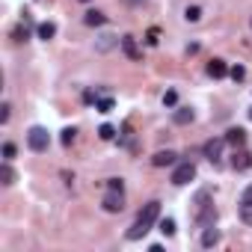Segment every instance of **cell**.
<instances>
[{
	"instance_id": "d4e9b609",
	"label": "cell",
	"mask_w": 252,
	"mask_h": 252,
	"mask_svg": "<svg viewBox=\"0 0 252 252\" xmlns=\"http://www.w3.org/2000/svg\"><path fill=\"white\" fill-rule=\"evenodd\" d=\"M163 104H166V107H175V104H178V92H175V89H169V92L163 95Z\"/></svg>"
},
{
	"instance_id": "e0dca14e",
	"label": "cell",
	"mask_w": 252,
	"mask_h": 252,
	"mask_svg": "<svg viewBox=\"0 0 252 252\" xmlns=\"http://www.w3.org/2000/svg\"><path fill=\"white\" fill-rule=\"evenodd\" d=\"M113 45H122V39H116V36H101V39H98V51H101V54L110 51Z\"/></svg>"
},
{
	"instance_id": "ba28073f",
	"label": "cell",
	"mask_w": 252,
	"mask_h": 252,
	"mask_svg": "<svg viewBox=\"0 0 252 252\" xmlns=\"http://www.w3.org/2000/svg\"><path fill=\"white\" fill-rule=\"evenodd\" d=\"M193 119H196L193 107H175V113H172V122H175V125H190Z\"/></svg>"
},
{
	"instance_id": "52a82bcc",
	"label": "cell",
	"mask_w": 252,
	"mask_h": 252,
	"mask_svg": "<svg viewBox=\"0 0 252 252\" xmlns=\"http://www.w3.org/2000/svg\"><path fill=\"white\" fill-rule=\"evenodd\" d=\"M208 74H211L214 80L225 77V74H228V63H225V60H211V63H208Z\"/></svg>"
},
{
	"instance_id": "f1b7e54d",
	"label": "cell",
	"mask_w": 252,
	"mask_h": 252,
	"mask_svg": "<svg viewBox=\"0 0 252 252\" xmlns=\"http://www.w3.org/2000/svg\"><path fill=\"white\" fill-rule=\"evenodd\" d=\"M9 116H12V107H9V104H3V107H0V122L6 125V122H9Z\"/></svg>"
},
{
	"instance_id": "8fae6325",
	"label": "cell",
	"mask_w": 252,
	"mask_h": 252,
	"mask_svg": "<svg viewBox=\"0 0 252 252\" xmlns=\"http://www.w3.org/2000/svg\"><path fill=\"white\" fill-rule=\"evenodd\" d=\"M217 243H220V231H217L214 225H205V231H202V246L211 249V246H217Z\"/></svg>"
},
{
	"instance_id": "ac0fdd59",
	"label": "cell",
	"mask_w": 252,
	"mask_h": 252,
	"mask_svg": "<svg viewBox=\"0 0 252 252\" xmlns=\"http://www.w3.org/2000/svg\"><path fill=\"white\" fill-rule=\"evenodd\" d=\"M113 107H116L113 98H98V101H95V110H98V113H113Z\"/></svg>"
},
{
	"instance_id": "4fadbf2b",
	"label": "cell",
	"mask_w": 252,
	"mask_h": 252,
	"mask_svg": "<svg viewBox=\"0 0 252 252\" xmlns=\"http://www.w3.org/2000/svg\"><path fill=\"white\" fill-rule=\"evenodd\" d=\"M175 158H178V155L166 149V152H158V155L152 158V163H155V166H172V163H175Z\"/></svg>"
},
{
	"instance_id": "484cf974",
	"label": "cell",
	"mask_w": 252,
	"mask_h": 252,
	"mask_svg": "<svg viewBox=\"0 0 252 252\" xmlns=\"http://www.w3.org/2000/svg\"><path fill=\"white\" fill-rule=\"evenodd\" d=\"M107 190H122L125 193V181L122 178H107Z\"/></svg>"
},
{
	"instance_id": "7c38bea8",
	"label": "cell",
	"mask_w": 252,
	"mask_h": 252,
	"mask_svg": "<svg viewBox=\"0 0 252 252\" xmlns=\"http://www.w3.org/2000/svg\"><path fill=\"white\" fill-rule=\"evenodd\" d=\"M83 21H86V27H101V24H107V15L98 12V9H89V12L83 15Z\"/></svg>"
},
{
	"instance_id": "7a4b0ae2",
	"label": "cell",
	"mask_w": 252,
	"mask_h": 252,
	"mask_svg": "<svg viewBox=\"0 0 252 252\" xmlns=\"http://www.w3.org/2000/svg\"><path fill=\"white\" fill-rule=\"evenodd\" d=\"M27 146H30L33 152H48V146H51L48 128H42V125H33V128L27 131Z\"/></svg>"
},
{
	"instance_id": "d6a6232c",
	"label": "cell",
	"mask_w": 252,
	"mask_h": 252,
	"mask_svg": "<svg viewBox=\"0 0 252 252\" xmlns=\"http://www.w3.org/2000/svg\"><path fill=\"white\" fill-rule=\"evenodd\" d=\"M249 119H252V110H249Z\"/></svg>"
},
{
	"instance_id": "f546056e",
	"label": "cell",
	"mask_w": 252,
	"mask_h": 252,
	"mask_svg": "<svg viewBox=\"0 0 252 252\" xmlns=\"http://www.w3.org/2000/svg\"><path fill=\"white\" fill-rule=\"evenodd\" d=\"M27 36H30L27 27H18V30H15V42H27Z\"/></svg>"
},
{
	"instance_id": "2e32d148",
	"label": "cell",
	"mask_w": 252,
	"mask_h": 252,
	"mask_svg": "<svg viewBox=\"0 0 252 252\" xmlns=\"http://www.w3.org/2000/svg\"><path fill=\"white\" fill-rule=\"evenodd\" d=\"M199 18H202V6H187V9H184V21H187V24H196Z\"/></svg>"
},
{
	"instance_id": "ffe728a7",
	"label": "cell",
	"mask_w": 252,
	"mask_h": 252,
	"mask_svg": "<svg viewBox=\"0 0 252 252\" xmlns=\"http://www.w3.org/2000/svg\"><path fill=\"white\" fill-rule=\"evenodd\" d=\"M158 228H160L166 237H172V234H175V220H169V217H166V220H160V225H158Z\"/></svg>"
},
{
	"instance_id": "9c48e42d",
	"label": "cell",
	"mask_w": 252,
	"mask_h": 252,
	"mask_svg": "<svg viewBox=\"0 0 252 252\" xmlns=\"http://www.w3.org/2000/svg\"><path fill=\"white\" fill-rule=\"evenodd\" d=\"M231 166H234L237 172L249 169V166H252V155H249V152H243V149H240V152H234V158H231Z\"/></svg>"
},
{
	"instance_id": "5bb4252c",
	"label": "cell",
	"mask_w": 252,
	"mask_h": 252,
	"mask_svg": "<svg viewBox=\"0 0 252 252\" xmlns=\"http://www.w3.org/2000/svg\"><path fill=\"white\" fill-rule=\"evenodd\" d=\"M36 33H39V39H45V42H48V39H54V36H57V24H51V21H42V24L36 27Z\"/></svg>"
},
{
	"instance_id": "4dcf8cb0",
	"label": "cell",
	"mask_w": 252,
	"mask_h": 252,
	"mask_svg": "<svg viewBox=\"0 0 252 252\" xmlns=\"http://www.w3.org/2000/svg\"><path fill=\"white\" fill-rule=\"evenodd\" d=\"M125 6H143V0H122Z\"/></svg>"
},
{
	"instance_id": "30bf717a",
	"label": "cell",
	"mask_w": 252,
	"mask_h": 252,
	"mask_svg": "<svg viewBox=\"0 0 252 252\" xmlns=\"http://www.w3.org/2000/svg\"><path fill=\"white\" fill-rule=\"evenodd\" d=\"M225 143L234 146V149H240V146L246 143V131H243V128H231V131L225 134Z\"/></svg>"
},
{
	"instance_id": "603a6c76",
	"label": "cell",
	"mask_w": 252,
	"mask_h": 252,
	"mask_svg": "<svg viewBox=\"0 0 252 252\" xmlns=\"http://www.w3.org/2000/svg\"><path fill=\"white\" fill-rule=\"evenodd\" d=\"M240 220L246 225H252V205H240Z\"/></svg>"
},
{
	"instance_id": "5b68a950",
	"label": "cell",
	"mask_w": 252,
	"mask_h": 252,
	"mask_svg": "<svg viewBox=\"0 0 252 252\" xmlns=\"http://www.w3.org/2000/svg\"><path fill=\"white\" fill-rule=\"evenodd\" d=\"M122 51H125V57L134 60V63H140V60H143V51H140V45H137V39H134V36H122Z\"/></svg>"
},
{
	"instance_id": "3957f363",
	"label": "cell",
	"mask_w": 252,
	"mask_h": 252,
	"mask_svg": "<svg viewBox=\"0 0 252 252\" xmlns=\"http://www.w3.org/2000/svg\"><path fill=\"white\" fill-rule=\"evenodd\" d=\"M193 178H196V163H190V160L187 163H178L172 169V184H178V187L181 184H190Z\"/></svg>"
},
{
	"instance_id": "277c9868",
	"label": "cell",
	"mask_w": 252,
	"mask_h": 252,
	"mask_svg": "<svg viewBox=\"0 0 252 252\" xmlns=\"http://www.w3.org/2000/svg\"><path fill=\"white\" fill-rule=\"evenodd\" d=\"M101 205H104V211H110V214H119V211L125 208V193H122V190H110V193L101 199Z\"/></svg>"
},
{
	"instance_id": "cb8c5ba5",
	"label": "cell",
	"mask_w": 252,
	"mask_h": 252,
	"mask_svg": "<svg viewBox=\"0 0 252 252\" xmlns=\"http://www.w3.org/2000/svg\"><path fill=\"white\" fill-rule=\"evenodd\" d=\"M146 42H149V45H158V42H160V30H158V27H152V30L146 33Z\"/></svg>"
},
{
	"instance_id": "7402d4cb",
	"label": "cell",
	"mask_w": 252,
	"mask_h": 252,
	"mask_svg": "<svg viewBox=\"0 0 252 252\" xmlns=\"http://www.w3.org/2000/svg\"><path fill=\"white\" fill-rule=\"evenodd\" d=\"M74 137H77V131H74V128H65L60 140H63V146H71V143H74Z\"/></svg>"
},
{
	"instance_id": "44dd1931",
	"label": "cell",
	"mask_w": 252,
	"mask_h": 252,
	"mask_svg": "<svg viewBox=\"0 0 252 252\" xmlns=\"http://www.w3.org/2000/svg\"><path fill=\"white\" fill-rule=\"evenodd\" d=\"M98 137H101V140H113V137H116V128H113V125H101V128H98Z\"/></svg>"
},
{
	"instance_id": "1f68e13d",
	"label": "cell",
	"mask_w": 252,
	"mask_h": 252,
	"mask_svg": "<svg viewBox=\"0 0 252 252\" xmlns=\"http://www.w3.org/2000/svg\"><path fill=\"white\" fill-rule=\"evenodd\" d=\"M80 3H89V0H80Z\"/></svg>"
},
{
	"instance_id": "83f0119b",
	"label": "cell",
	"mask_w": 252,
	"mask_h": 252,
	"mask_svg": "<svg viewBox=\"0 0 252 252\" xmlns=\"http://www.w3.org/2000/svg\"><path fill=\"white\" fill-rule=\"evenodd\" d=\"M240 205H252V184L240 193Z\"/></svg>"
},
{
	"instance_id": "6da1fadb",
	"label": "cell",
	"mask_w": 252,
	"mask_h": 252,
	"mask_svg": "<svg viewBox=\"0 0 252 252\" xmlns=\"http://www.w3.org/2000/svg\"><path fill=\"white\" fill-rule=\"evenodd\" d=\"M158 214H160V202H149V205L140 211V217L134 220V225L128 228V240H140V237H146V234L152 231V225L158 222Z\"/></svg>"
},
{
	"instance_id": "8992f818",
	"label": "cell",
	"mask_w": 252,
	"mask_h": 252,
	"mask_svg": "<svg viewBox=\"0 0 252 252\" xmlns=\"http://www.w3.org/2000/svg\"><path fill=\"white\" fill-rule=\"evenodd\" d=\"M222 146H225V137H222V140H208L202 152H205V158H208V160H220V155H222Z\"/></svg>"
},
{
	"instance_id": "4316f807",
	"label": "cell",
	"mask_w": 252,
	"mask_h": 252,
	"mask_svg": "<svg viewBox=\"0 0 252 252\" xmlns=\"http://www.w3.org/2000/svg\"><path fill=\"white\" fill-rule=\"evenodd\" d=\"M15 158V146L12 143H3V160H12Z\"/></svg>"
},
{
	"instance_id": "9a60e30c",
	"label": "cell",
	"mask_w": 252,
	"mask_h": 252,
	"mask_svg": "<svg viewBox=\"0 0 252 252\" xmlns=\"http://www.w3.org/2000/svg\"><path fill=\"white\" fill-rule=\"evenodd\" d=\"M0 181H3L6 187H9V184H15V172H12L9 160H3V166H0Z\"/></svg>"
},
{
	"instance_id": "d6986e66",
	"label": "cell",
	"mask_w": 252,
	"mask_h": 252,
	"mask_svg": "<svg viewBox=\"0 0 252 252\" xmlns=\"http://www.w3.org/2000/svg\"><path fill=\"white\" fill-rule=\"evenodd\" d=\"M228 77H231L234 83H240V80L246 77V68H243V65H231V68H228Z\"/></svg>"
}]
</instances>
